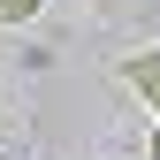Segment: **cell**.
Here are the masks:
<instances>
[{"instance_id": "obj_1", "label": "cell", "mask_w": 160, "mask_h": 160, "mask_svg": "<svg viewBox=\"0 0 160 160\" xmlns=\"http://www.w3.org/2000/svg\"><path fill=\"white\" fill-rule=\"evenodd\" d=\"M114 76H122V84H130V92L145 99L152 114H160V46H145V53H122V69H114Z\"/></svg>"}, {"instance_id": "obj_2", "label": "cell", "mask_w": 160, "mask_h": 160, "mask_svg": "<svg viewBox=\"0 0 160 160\" xmlns=\"http://www.w3.org/2000/svg\"><path fill=\"white\" fill-rule=\"evenodd\" d=\"M38 8H46V0H0V23H31Z\"/></svg>"}, {"instance_id": "obj_3", "label": "cell", "mask_w": 160, "mask_h": 160, "mask_svg": "<svg viewBox=\"0 0 160 160\" xmlns=\"http://www.w3.org/2000/svg\"><path fill=\"white\" fill-rule=\"evenodd\" d=\"M145 160H160V130H152V145H145Z\"/></svg>"}]
</instances>
